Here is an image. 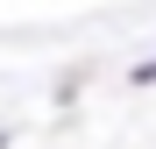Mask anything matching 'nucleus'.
<instances>
[{
    "label": "nucleus",
    "instance_id": "f257e3e1",
    "mask_svg": "<svg viewBox=\"0 0 156 149\" xmlns=\"http://www.w3.org/2000/svg\"><path fill=\"white\" fill-rule=\"evenodd\" d=\"M135 85H156V57H149V64H135Z\"/></svg>",
    "mask_w": 156,
    "mask_h": 149
}]
</instances>
